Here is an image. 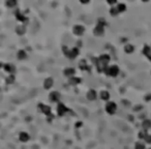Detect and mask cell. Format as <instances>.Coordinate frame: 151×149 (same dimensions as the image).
<instances>
[{
    "label": "cell",
    "mask_w": 151,
    "mask_h": 149,
    "mask_svg": "<svg viewBox=\"0 0 151 149\" xmlns=\"http://www.w3.org/2000/svg\"><path fill=\"white\" fill-rule=\"evenodd\" d=\"M107 111H108L110 114L115 113V111H116V105H115L114 103H109V104L107 105Z\"/></svg>",
    "instance_id": "obj_1"
},
{
    "label": "cell",
    "mask_w": 151,
    "mask_h": 149,
    "mask_svg": "<svg viewBox=\"0 0 151 149\" xmlns=\"http://www.w3.org/2000/svg\"><path fill=\"white\" fill-rule=\"evenodd\" d=\"M143 53L149 58V60H151V49L148 47V46H145L144 47V50H143Z\"/></svg>",
    "instance_id": "obj_2"
},
{
    "label": "cell",
    "mask_w": 151,
    "mask_h": 149,
    "mask_svg": "<svg viewBox=\"0 0 151 149\" xmlns=\"http://www.w3.org/2000/svg\"><path fill=\"white\" fill-rule=\"evenodd\" d=\"M118 73V67L117 66H112L109 70V74H111V76H116V74Z\"/></svg>",
    "instance_id": "obj_3"
},
{
    "label": "cell",
    "mask_w": 151,
    "mask_h": 149,
    "mask_svg": "<svg viewBox=\"0 0 151 149\" xmlns=\"http://www.w3.org/2000/svg\"><path fill=\"white\" fill-rule=\"evenodd\" d=\"M143 127H144V129L150 128V127H151V121H150V120H145V121L143 122Z\"/></svg>",
    "instance_id": "obj_4"
},
{
    "label": "cell",
    "mask_w": 151,
    "mask_h": 149,
    "mask_svg": "<svg viewBox=\"0 0 151 149\" xmlns=\"http://www.w3.org/2000/svg\"><path fill=\"white\" fill-rule=\"evenodd\" d=\"M133 51V47L131 46V45H127L126 47H125V52H127V53H131Z\"/></svg>",
    "instance_id": "obj_5"
},
{
    "label": "cell",
    "mask_w": 151,
    "mask_h": 149,
    "mask_svg": "<svg viewBox=\"0 0 151 149\" xmlns=\"http://www.w3.org/2000/svg\"><path fill=\"white\" fill-rule=\"evenodd\" d=\"M136 149H145V145L142 143H137L136 144Z\"/></svg>",
    "instance_id": "obj_6"
},
{
    "label": "cell",
    "mask_w": 151,
    "mask_h": 149,
    "mask_svg": "<svg viewBox=\"0 0 151 149\" xmlns=\"http://www.w3.org/2000/svg\"><path fill=\"white\" fill-rule=\"evenodd\" d=\"M102 98H103V100H108V98H109V93L106 92V91L102 92Z\"/></svg>",
    "instance_id": "obj_7"
},
{
    "label": "cell",
    "mask_w": 151,
    "mask_h": 149,
    "mask_svg": "<svg viewBox=\"0 0 151 149\" xmlns=\"http://www.w3.org/2000/svg\"><path fill=\"white\" fill-rule=\"evenodd\" d=\"M117 10H118V12H123V11H125V5L124 4H119Z\"/></svg>",
    "instance_id": "obj_8"
},
{
    "label": "cell",
    "mask_w": 151,
    "mask_h": 149,
    "mask_svg": "<svg viewBox=\"0 0 151 149\" xmlns=\"http://www.w3.org/2000/svg\"><path fill=\"white\" fill-rule=\"evenodd\" d=\"M139 137L141 138V139H145L146 137H147V133L144 130V131H141L140 134H139Z\"/></svg>",
    "instance_id": "obj_9"
},
{
    "label": "cell",
    "mask_w": 151,
    "mask_h": 149,
    "mask_svg": "<svg viewBox=\"0 0 151 149\" xmlns=\"http://www.w3.org/2000/svg\"><path fill=\"white\" fill-rule=\"evenodd\" d=\"M145 141L147 143H151V135H147V137L145 138Z\"/></svg>",
    "instance_id": "obj_10"
},
{
    "label": "cell",
    "mask_w": 151,
    "mask_h": 149,
    "mask_svg": "<svg viewBox=\"0 0 151 149\" xmlns=\"http://www.w3.org/2000/svg\"><path fill=\"white\" fill-rule=\"evenodd\" d=\"M150 149H151V148H150Z\"/></svg>",
    "instance_id": "obj_11"
}]
</instances>
